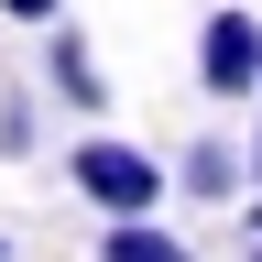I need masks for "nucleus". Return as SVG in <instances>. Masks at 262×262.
<instances>
[{
  "mask_svg": "<svg viewBox=\"0 0 262 262\" xmlns=\"http://www.w3.org/2000/svg\"><path fill=\"white\" fill-rule=\"evenodd\" d=\"M66 186H77L98 219H153L175 175H164V164H153L142 142H120V131H88V142L66 153Z\"/></svg>",
  "mask_w": 262,
  "mask_h": 262,
  "instance_id": "nucleus-1",
  "label": "nucleus"
},
{
  "mask_svg": "<svg viewBox=\"0 0 262 262\" xmlns=\"http://www.w3.org/2000/svg\"><path fill=\"white\" fill-rule=\"evenodd\" d=\"M196 88L208 98H262V22L241 11V0L196 22Z\"/></svg>",
  "mask_w": 262,
  "mask_h": 262,
  "instance_id": "nucleus-2",
  "label": "nucleus"
},
{
  "mask_svg": "<svg viewBox=\"0 0 262 262\" xmlns=\"http://www.w3.org/2000/svg\"><path fill=\"white\" fill-rule=\"evenodd\" d=\"M44 77H55L66 110H110V77H98V55H88L77 22H44Z\"/></svg>",
  "mask_w": 262,
  "mask_h": 262,
  "instance_id": "nucleus-3",
  "label": "nucleus"
},
{
  "mask_svg": "<svg viewBox=\"0 0 262 262\" xmlns=\"http://www.w3.org/2000/svg\"><path fill=\"white\" fill-rule=\"evenodd\" d=\"M241 175H251V153H229L219 131H208V142H186V164H175V186L208 196V208H229V186H241Z\"/></svg>",
  "mask_w": 262,
  "mask_h": 262,
  "instance_id": "nucleus-4",
  "label": "nucleus"
},
{
  "mask_svg": "<svg viewBox=\"0 0 262 262\" xmlns=\"http://www.w3.org/2000/svg\"><path fill=\"white\" fill-rule=\"evenodd\" d=\"M98 262H196L164 219H110V241H98Z\"/></svg>",
  "mask_w": 262,
  "mask_h": 262,
  "instance_id": "nucleus-5",
  "label": "nucleus"
},
{
  "mask_svg": "<svg viewBox=\"0 0 262 262\" xmlns=\"http://www.w3.org/2000/svg\"><path fill=\"white\" fill-rule=\"evenodd\" d=\"M11 22H66V0H0Z\"/></svg>",
  "mask_w": 262,
  "mask_h": 262,
  "instance_id": "nucleus-6",
  "label": "nucleus"
},
{
  "mask_svg": "<svg viewBox=\"0 0 262 262\" xmlns=\"http://www.w3.org/2000/svg\"><path fill=\"white\" fill-rule=\"evenodd\" d=\"M251 186H262V120H251Z\"/></svg>",
  "mask_w": 262,
  "mask_h": 262,
  "instance_id": "nucleus-7",
  "label": "nucleus"
},
{
  "mask_svg": "<svg viewBox=\"0 0 262 262\" xmlns=\"http://www.w3.org/2000/svg\"><path fill=\"white\" fill-rule=\"evenodd\" d=\"M0 262H11V241H0Z\"/></svg>",
  "mask_w": 262,
  "mask_h": 262,
  "instance_id": "nucleus-8",
  "label": "nucleus"
},
{
  "mask_svg": "<svg viewBox=\"0 0 262 262\" xmlns=\"http://www.w3.org/2000/svg\"><path fill=\"white\" fill-rule=\"evenodd\" d=\"M251 262H262V241H251Z\"/></svg>",
  "mask_w": 262,
  "mask_h": 262,
  "instance_id": "nucleus-9",
  "label": "nucleus"
}]
</instances>
